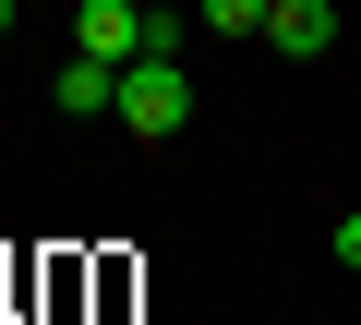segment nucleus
Returning a JSON list of instances; mask_svg holds the SVG:
<instances>
[{
	"label": "nucleus",
	"mask_w": 361,
	"mask_h": 325,
	"mask_svg": "<svg viewBox=\"0 0 361 325\" xmlns=\"http://www.w3.org/2000/svg\"><path fill=\"white\" fill-rule=\"evenodd\" d=\"M109 121L145 133V145L193 133V73H180V61H121V109H109Z\"/></svg>",
	"instance_id": "obj_1"
},
{
	"label": "nucleus",
	"mask_w": 361,
	"mask_h": 325,
	"mask_svg": "<svg viewBox=\"0 0 361 325\" xmlns=\"http://www.w3.org/2000/svg\"><path fill=\"white\" fill-rule=\"evenodd\" d=\"M73 49L85 61H145V13L133 0H73Z\"/></svg>",
	"instance_id": "obj_2"
},
{
	"label": "nucleus",
	"mask_w": 361,
	"mask_h": 325,
	"mask_svg": "<svg viewBox=\"0 0 361 325\" xmlns=\"http://www.w3.org/2000/svg\"><path fill=\"white\" fill-rule=\"evenodd\" d=\"M265 49L277 61H325L337 49V0H277V13H265Z\"/></svg>",
	"instance_id": "obj_3"
},
{
	"label": "nucleus",
	"mask_w": 361,
	"mask_h": 325,
	"mask_svg": "<svg viewBox=\"0 0 361 325\" xmlns=\"http://www.w3.org/2000/svg\"><path fill=\"white\" fill-rule=\"evenodd\" d=\"M49 97H61V109H73V121H97V109H121V61H85V49H73V61H61V85H49Z\"/></svg>",
	"instance_id": "obj_4"
},
{
	"label": "nucleus",
	"mask_w": 361,
	"mask_h": 325,
	"mask_svg": "<svg viewBox=\"0 0 361 325\" xmlns=\"http://www.w3.org/2000/svg\"><path fill=\"white\" fill-rule=\"evenodd\" d=\"M277 0H205V37H265Z\"/></svg>",
	"instance_id": "obj_5"
},
{
	"label": "nucleus",
	"mask_w": 361,
	"mask_h": 325,
	"mask_svg": "<svg viewBox=\"0 0 361 325\" xmlns=\"http://www.w3.org/2000/svg\"><path fill=\"white\" fill-rule=\"evenodd\" d=\"M337 265H361V217H337Z\"/></svg>",
	"instance_id": "obj_6"
},
{
	"label": "nucleus",
	"mask_w": 361,
	"mask_h": 325,
	"mask_svg": "<svg viewBox=\"0 0 361 325\" xmlns=\"http://www.w3.org/2000/svg\"><path fill=\"white\" fill-rule=\"evenodd\" d=\"M13 25H25V0H0V37H13Z\"/></svg>",
	"instance_id": "obj_7"
}]
</instances>
